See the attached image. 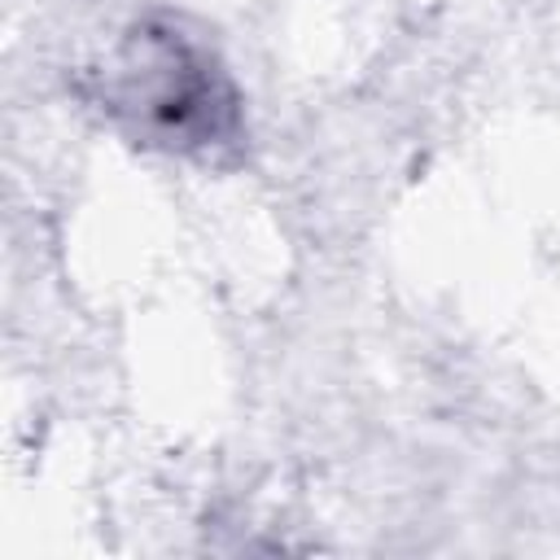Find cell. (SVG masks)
Listing matches in <instances>:
<instances>
[{
  "mask_svg": "<svg viewBox=\"0 0 560 560\" xmlns=\"http://www.w3.org/2000/svg\"><path fill=\"white\" fill-rule=\"evenodd\" d=\"M101 118L144 149L228 162L245 140V105L219 48L179 18H144L88 74Z\"/></svg>",
  "mask_w": 560,
  "mask_h": 560,
  "instance_id": "cell-1",
  "label": "cell"
}]
</instances>
